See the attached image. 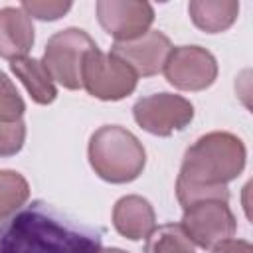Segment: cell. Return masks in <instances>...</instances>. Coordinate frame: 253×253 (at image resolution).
I'll use <instances>...</instances> for the list:
<instances>
[{"label":"cell","mask_w":253,"mask_h":253,"mask_svg":"<svg viewBox=\"0 0 253 253\" xmlns=\"http://www.w3.org/2000/svg\"><path fill=\"white\" fill-rule=\"evenodd\" d=\"M95 47V40L85 30L65 28L47 40L42 63L53 81L65 89L75 91L81 89V69L85 55Z\"/></svg>","instance_id":"cell-4"},{"label":"cell","mask_w":253,"mask_h":253,"mask_svg":"<svg viewBox=\"0 0 253 253\" xmlns=\"http://www.w3.org/2000/svg\"><path fill=\"white\" fill-rule=\"evenodd\" d=\"M10 69L24 83L30 97L38 105H49V103L55 101L57 89L53 85V79H51L49 71L45 69V65L40 59L28 57V55L18 57V59L10 61Z\"/></svg>","instance_id":"cell-14"},{"label":"cell","mask_w":253,"mask_h":253,"mask_svg":"<svg viewBox=\"0 0 253 253\" xmlns=\"http://www.w3.org/2000/svg\"><path fill=\"white\" fill-rule=\"evenodd\" d=\"M247 150L239 136L213 130L200 136L184 154L176 180V196L182 208L200 200H229L227 182L245 168Z\"/></svg>","instance_id":"cell-2"},{"label":"cell","mask_w":253,"mask_h":253,"mask_svg":"<svg viewBox=\"0 0 253 253\" xmlns=\"http://www.w3.org/2000/svg\"><path fill=\"white\" fill-rule=\"evenodd\" d=\"M97 20L115 42H132L144 36L154 22V10L148 2L134 0H99Z\"/></svg>","instance_id":"cell-9"},{"label":"cell","mask_w":253,"mask_h":253,"mask_svg":"<svg viewBox=\"0 0 253 253\" xmlns=\"http://www.w3.org/2000/svg\"><path fill=\"white\" fill-rule=\"evenodd\" d=\"M132 117L142 130L156 136H170L192 123L194 105L182 95L154 93L134 103Z\"/></svg>","instance_id":"cell-7"},{"label":"cell","mask_w":253,"mask_h":253,"mask_svg":"<svg viewBox=\"0 0 253 253\" xmlns=\"http://www.w3.org/2000/svg\"><path fill=\"white\" fill-rule=\"evenodd\" d=\"M34 24L22 8H0V57L18 59L34 47Z\"/></svg>","instance_id":"cell-12"},{"label":"cell","mask_w":253,"mask_h":253,"mask_svg":"<svg viewBox=\"0 0 253 253\" xmlns=\"http://www.w3.org/2000/svg\"><path fill=\"white\" fill-rule=\"evenodd\" d=\"M113 225L123 237L140 241L146 239L156 227V215L146 198L130 194L117 200L113 208Z\"/></svg>","instance_id":"cell-11"},{"label":"cell","mask_w":253,"mask_h":253,"mask_svg":"<svg viewBox=\"0 0 253 253\" xmlns=\"http://www.w3.org/2000/svg\"><path fill=\"white\" fill-rule=\"evenodd\" d=\"M180 227L194 245L202 249H211L217 243L233 237L237 221L227 202L200 200L184 208Z\"/></svg>","instance_id":"cell-6"},{"label":"cell","mask_w":253,"mask_h":253,"mask_svg":"<svg viewBox=\"0 0 253 253\" xmlns=\"http://www.w3.org/2000/svg\"><path fill=\"white\" fill-rule=\"evenodd\" d=\"M170 51L172 42L158 30H148L132 42H115L111 47V53L121 57L136 77H152L160 73Z\"/></svg>","instance_id":"cell-10"},{"label":"cell","mask_w":253,"mask_h":253,"mask_svg":"<svg viewBox=\"0 0 253 253\" xmlns=\"http://www.w3.org/2000/svg\"><path fill=\"white\" fill-rule=\"evenodd\" d=\"M101 231L34 200L0 225V253H101Z\"/></svg>","instance_id":"cell-1"},{"label":"cell","mask_w":253,"mask_h":253,"mask_svg":"<svg viewBox=\"0 0 253 253\" xmlns=\"http://www.w3.org/2000/svg\"><path fill=\"white\" fill-rule=\"evenodd\" d=\"M190 18L196 28L206 34H219L233 26L239 14L235 0H192L188 4Z\"/></svg>","instance_id":"cell-13"},{"label":"cell","mask_w":253,"mask_h":253,"mask_svg":"<svg viewBox=\"0 0 253 253\" xmlns=\"http://www.w3.org/2000/svg\"><path fill=\"white\" fill-rule=\"evenodd\" d=\"M26 140V123H0V156H14Z\"/></svg>","instance_id":"cell-19"},{"label":"cell","mask_w":253,"mask_h":253,"mask_svg":"<svg viewBox=\"0 0 253 253\" xmlns=\"http://www.w3.org/2000/svg\"><path fill=\"white\" fill-rule=\"evenodd\" d=\"M30 198L28 180L16 170H0V225Z\"/></svg>","instance_id":"cell-15"},{"label":"cell","mask_w":253,"mask_h":253,"mask_svg":"<svg viewBox=\"0 0 253 253\" xmlns=\"http://www.w3.org/2000/svg\"><path fill=\"white\" fill-rule=\"evenodd\" d=\"M89 164L95 174L111 184H126L136 180L146 164L142 142L119 125H105L89 138Z\"/></svg>","instance_id":"cell-3"},{"label":"cell","mask_w":253,"mask_h":253,"mask_svg":"<svg viewBox=\"0 0 253 253\" xmlns=\"http://www.w3.org/2000/svg\"><path fill=\"white\" fill-rule=\"evenodd\" d=\"M144 253H196V245L188 239L180 223H164L154 227L146 237Z\"/></svg>","instance_id":"cell-16"},{"label":"cell","mask_w":253,"mask_h":253,"mask_svg":"<svg viewBox=\"0 0 253 253\" xmlns=\"http://www.w3.org/2000/svg\"><path fill=\"white\" fill-rule=\"evenodd\" d=\"M101 253H126V251H123V249H119V247H109V249H103Z\"/></svg>","instance_id":"cell-21"},{"label":"cell","mask_w":253,"mask_h":253,"mask_svg":"<svg viewBox=\"0 0 253 253\" xmlns=\"http://www.w3.org/2000/svg\"><path fill=\"white\" fill-rule=\"evenodd\" d=\"M162 71L166 81L180 91H204L217 77V61L206 47L178 45L172 47Z\"/></svg>","instance_id":"cell-8"},{"label":"cell","mask_w":253,"mask_h":253,"mask_svg":"<svg viewBox=\"0 0 253 253\" xmlns=\"http://www.w3.org/2000/svg\"><path fill=\"white\" fill-rule=\"evenodd\" d=\"M30 18H38V20H59L61 16H65L71 10V2H51V0H26L20 6Z\"/></svg>","instance_id":"cell-18"},{"label":"cell","mask_w":253,"mask_h":253,"mask_svg":"<svg viewBox=\"0 0 253 253\" xmlns=\"http://www.w3.org/2000/svg\"><path fill=\"white\" fill-rule=\"evenodd\" d=\"M211 253H253V245L245 239H225L211 247Z\"/></svg>","instance_id":"cell-20"},{"label":"cell","mask_w":253,"mask_h":253,"mask_svg":"<svg viewBox=\"0 0 253 253\" xmlns=\"http://www.w3.org/2000/svg\"><path fill=\"white\" fill-rule=\"evenodd\" d=\"M136 73L117 55L103 53L99 47L85 55L81 69V87L101 101H121L136 89Z\"/></svg>","instance_id":"cell-5"},{"label":"cell","mask_w":253,"mask_h":253,"mask_svg":"<svg viewBox=\"0 0 253 253\" xmlns=\"http://www.w3.org/2000/svg\"><path fill=\"white\" fill-rule=\"evenodd\" d=\"M26 103L18 93L12 79L0 71V123H18L22 121Z\"/></svg>","instance_id":"cell-17"}]
</instances>
